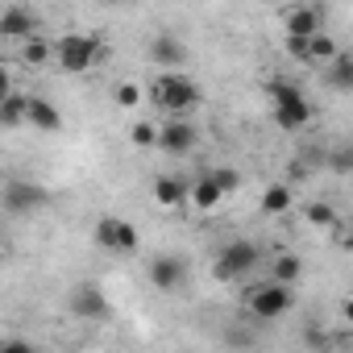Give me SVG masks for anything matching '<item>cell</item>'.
<instances>
[{
  "mask_svg": "<svg viewBox=\"0 0 353 353\" xmlns=\"http://www.w3.org/2000/svg\"><path fill=\"white\" fill-rule=\"evenodd\" d=\"M150 100H154V108H162L166 117H188V112H196V104H200V83L188 75V71H158L154 79H150Z\"/></svg>",
  "mask_w": 353,
  "mask_h": 353,
  "instance_id": "obj_1",
  "label": "cell"
},
{
  "mask_svg": "<svg viewBox=\"0 0 353 353\" xmlns=\"http://www.w3.org/2000/svg\"><path fill=\"white\" fill-rule=\"evenodd\" d=\"M50 50H54V63L67 75H83V71H92V67H100L108 59V46L96 34H63Z\"/></svg>",
  "mask_w": 353,
  "mask_h": 353,
  "instance_id": "obj_2",
  "label": "cell"
},
{
  "mask_svg": "<svg viewBox=\"0 0 353 353\" xmlns=\"http://www.w3.org/2000/svg\"><path fill=\"white\" fill-rule=\"evenodd\" d=\"M266 96H270V104H274V125H279L283 133H299V129L312 121V104H307V96L299 92V83H291V79H270V83H266Z\"/></svg>",
  "mask_w": 353,
  "mask_h": 353,
  "instance_id": "obj_3",
  "label": "cell"
},
{
  "mask_svg": "<svg viewBox=\"0 0 353 353\" xmlns=\"http://www.w3.org/2000/svg\"><path fill=\"white\" fill-rule=\"evenodd\" d=\"M245 307H250L254 320H279V316H287L295 307V291L287 283H274V279L270 283H254L250 295H245Z\"/></svg>",
  "mask_w": 353,
  "mask_h": 353,
  "instance_id": "obj_4",
  "label": "cell"
},
{
  "mask_svg": "<svg viewBox=\"0 0 353 353\" xmlns=\"http://www.w3.org/2000/svg\"><path fill=\"white\" fill-rule=\"evenodd\" d=\"M46 204H50V192L42 183H34V179H13V183H5V192H0V208L9 216H21V221L42 212Z\"/></svg>",
  "mask_w": 353,
  "mask_h": 353,
  "instance_id": "obj_5",
  "label": "cell"
},
{
  "mask_svg": "<svg viewBox=\"0 0 353 353\" xmlns=\"http://www.w3.org/2000/svg\"><path fill=\"white\" fill-rule=\"evenodd\" d=\"M258 258H262V250H258L254 241H229V245H221V254H216V262H212V274H216L221 283L245 279V274L258 266Z\"/></svg>",
  "mask_w": 353,
  "mask_h": 353,
  "instance_id": "obj_6",
  "label": "cell"
},
{
  "mask_svg": "<svg viewBox=\"0 0 353 353\" xmlns=\"http://www.w3.org/2000/svg\"><path fill=\"white\" fill-rule=\"evenodd\" d=\"M92 241L108 254H133L141 245V233L133 221H121V216H100L96 229H92Z\"/></svg>",
  "mask_w": 353,
  "mask_h": 353,
  "instance_id": "obj_7",
  "label": "cell"
},
{
  "mask_svg": "<svg viewBox=\"0 0 353 353\" xmlns=\"http://www.w3.org/2000/svg\"><path fill=\"white\" fill-rule=\"evenodd\" d=\"M67 307H71L75 320H104L108 316V295H104L100 283H79V287H71Z\"/></svg>",
  "mask_w": 353,
  "mask_h": 353,
  "instance_id": "obj_8",
  "label": "cell"
},
{
  "mask_svg": "<svg viewBox=\"0 0 353 353\" xmlns=\"http://www.w3.org/2000/svg\"><path fill=\"white\" fill-rule=\"evenodd\" d=\"M196 141H200V133L188 117H170L158 125V150H166V154H192Z\"/></svg>",
  "mask_w": 353,
  "mask_h": 353,
  "instance_id": "obj_9",
  "label": "cell"
},
{
  "mask_svg": "<svg viewBox=\"0 0 353 353\" xmlns=\"http://www.w3.org/2000/svg\"><path fill=\"white\" fill-rule=\"evenodd\" d=\"M145 279L158 287V291H179L183 283H188V262L179 258V254H158L150 266H145Z\"/></svg>",
  "mask_w": 353,
  "mask_h": 353,
  "instance_id": "obj_10",
  "label": "cell"
},
{
  "mask_svg": "<svg viewBox=\"0 0 353 353\" xmlns=\"http://www.w3.org/2000/svg\"><path fill=\"white\" fill-rule=\"evenodd\" d=\"M38 34V17L26 9V5H9V9H0V38L5 42H26Z\"/></svg>",
  "mask_w": 353,
  "mask_h": 353,
  "instance_id": "obj_11",
  "label": "cell"
},
{
  "mask_svg": "<svg viewBox=\"0 0 353 353\" xmlns=\"http://www.w3.org/2000/svg\"><path fill=\"white\" fill-rule=\"evenodd\" d=\"M283 26H287V38H312L316 30H324V13L316 5H295V9H287Z\"/></svg>",
  "mask_w": 353,
  "mask_h": 353,
  "instance_id": "obj_12",
  "label": "cell"
},
{
  "mask_svg": "<svg viewBox=\"0 0 353 353\" xmlns=\"http://www.w3.org/2000/svg\"><path fill=\"white\" fill-rule=\"evenodd\" d=\"M150 196H154L158 208H183L188 204V179H179V174H158Z\"/></svg>",
  "mask_w": 353,
  "mask_h": 353,
  "instance_id": "obj_13",
  "label": "cell"
},
{
  "mask_svg": "<svg viewBox=\"0 0 353 353\" xmlns=\"http://www.w3.org/2000/svg\"><path fill=\"white\" fill-rule=\"evenodd\" d=\"M150 59H154L158 67L174 71V67L188 63V46H183V38H174V34H158V38L150 42Z\"/></svg>",
  "mask_w": 353,
  "mask_h": 353,
  "instance_id": "obj_14",
  "label": "cell"
},
{
  "mask_svg": "<svg viewBox=\"0 0 353 353\" xmlns=\"http://www.w3.org/2000/svg\"><path fill=\"white\" fill-rule=\"evenodd\" d=\"M26 125H34V129H42V133H54V129H63V112H59V104H50L46 96H30V104H26Z\"/></svg>",
  "mask_w": 353,
  "mask_h": 353,
  "instance_id": "obj_15",
  "label": "cell"
},
{
  "mask_svg": "<svg viewBox=\"0 0 353 353\" xmlns=\"http://www.w3.org/2000/svg\"><path fill=\"white\" fill-rule=\"evenodd\" d=\"M221 200H225V196H221V188L208 179V174H200V179L188 183V204H192L196 212H216Z\"/></svg>",
  "mask_w": 353,
  "mask_h": 353,
  "instance_id": "obj_16",
  "label": "cell"
},
{
  "mask_svg": "<svg viewBox=\"0 0 353 353\" xmlns=\"http://www.w3.org/2000/svg\"><path fill=\"white\" fill-rule=\"evenodd\" d=\"M336 50H341V46H336V38H332V34H324V30H316L312 38H303V59H299V63H316V67H324Z\"/></svg>",
  "mask_w": 353,
  "mask_h": 353,
  "instance_id": "obj_17",
  "label": "cell"
},
{
  "mask_svg": "<svg viewBox=\"0 0 353 353\" xmlns=\"http://www.w3.org/2000/svg\"><path fill=\"white\" fill-rule=\"evenodd\" d=\"M291 204H295V192H291L287 183H266V188H262V212H266V216H287Z\"/></svg>",
  "mask_w": 353,
  "mask_h": 353,
  "instance_id": "obj_18",
  "label": "cell"
},
{
  "mask_svg": "<svg viewBox=\"0 0 353 353\" xmlns=\"http://www.w3.org/2000/svg\"><path fill=\"white\" fill-rule=\"evenodd\" d=\"M26 104H30V96L26 92H9L5 100H0V129H17V125H26Z\"/></svg>",
  "mask_w": 353,
  "mask_h": 353,
  "instance_id": "obj_19",
  "label": "cell"
},
{
  "mask_svg": "<svg viewBox=\"0 0 353 353\" xmlns=\"http://www.w3.org/2000/svg\"><path fill=\"white\" fill-rule=\"evenodd\" d=\"M299 274H303L299 254H279V258H274V266H270V279H274V283H287V287H295V283H299Z\"/></svg>",
  "mask_w": 353,
  "mask_h": 353,
  "instance_id": "obj_20",
  "label": "cell"
},
{
  "mask_svg": "<svg viewBox=\"0 0 353 353\" xmlns=\"http://www.w3.org/2000/svg\"><path fill=\"white\" fill-rule=\"evenodd\" d=\"M17 46H21V63H26V67H46V63L54 59V50H50L46 38H26V42H17Z\"/></svg>",
  "mask_w": 353,
  "mask_h": 353,
  "instance_id": "obj_21",
  "label": "cell"
},
{
  "mask_svg": "<svg viewBox=\"0 0 353 353\" xmlns=\"http://www.w3.org/2000/svg\"><path fill=\"white\" fill-rule=\"evenodd\" d=\"M328 63H332V88H336V92H349V88H353V59H349L345 50H336Z\"/></svg>",
  "mask_w": 353,
  "mask_h": 353,
  "instance_id": "obj_22",
  "label": "cell"
},
{
  "mask_svg": "<svg viewBox=\"0 0 353 353\" xmlns=\"http://www.w3.org/2000/svg\"><path fill=\"white\" fill-rule=\"evenodd\" d=\"M129 141H133L137 150H154V145H158V125H154V121H133Z\"/></svg>",
  "mask_w": 353,
  "mask_h": 353,
  "instance_id": "obj_23",
  "label": "cell"
},
{
  "mask_svg": "<svg viewBox=\"0 0 353 353\" xmlns=\"http://www.w3.org/2000/svg\"><path fill=\"white\" fill-rule=\"evenodd\" d=\"M208 179L221 188V196H233V192L241 188V170H233V166H216V170H208Z\"/></svg>",
  "mask_w": 353,
  "mask_h": 353,
  "instance_id": "obj_24",
  "label": "cell"
},
{
  "mask_svg": "<svg viewBox=\"0 0 353 353\" xmlns=\"http://www.w3.org/2000/svg\"><path fill=\"white\" fill-rule=\"evenodd\" d=\"M307 225L332 229V225H336V208H332V204H307Z\"/></svg>",
  "mask_w": 353,
  "mask_h": 353,
  "instance_id": "obj_25",
  "label": "cell"
},
{
  "mask_svg": "<svg viewBox=\"0 0 353 353\" xmlns=\"http://www.w3.org/2000/svg\"><path fill=\"white\" fill-rule=\"evenodd\" d=\"M112 100H117L121 108H137V104H141V83H117Z\"/></svg>",
  "mask_w": 353,
  "mask_h": 353,
  "instance_id": "obj_26",
  "label": "cell"
},
{
  "mask_svg": "<svg viewBox=\"0 0 353 353\" xmlns=\"http://www.w3.org/2000/svg\"><path fill=\"white\" fill-rule=\"evenodd\" d=\"M13 92V75H9V67H0V100H5Z\"/></svg>",
  "mask_w": 353,
  "mask_h": 353,
  "instance_id": "obj_27",
  "label": "cell"
},
{
  "mask_svg": "<svg viewBox=\"0 0 353 353\" xmlns=\"http://www.w3.org/2000/svg\"><path fill=\"white\" fill-rule=\"evenodd\" d=\"M100 5H121V0H100Z\"/></svg>",
  "mask_w": 353,
  "mask_h": 353,
  "instance_id": "obj_28",
  "label": "cell"
},
{
  "mask_svg": "<svg viewBox=\"0 0 353 353\" xmlns=\"http://www.w3.org/2000/svg\"><path fill=\"white\" fill-rule=\"evenodd\" d=\"M0 237H5V233H0Z\"/></svg>",
  "mask_w": 353,
  "mask_h": 353,
  "instance_id": "obj_29",
  "label": "cell"
}]
</instances>
